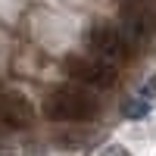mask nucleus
<instances>
[{
	"instance_id": "obj_5",
	"label": "nucleus",
	"mask_w": 156,
	"mask_h": 156,
	"mask_svg": "<svg viewBox=\"0 0 156 156\" xmlns=\"http://www.w3.org/2000/svg\"><path fill=\"white\" fill-rule=\"evenodd\" d=\"M34 122V109L31 103L19 97V94H3L0 97V128L6 131H22Z\"/></svg>"
},
{
	"instance_id": "obj_7",
	"label": "nucleus",
	"mask_w": 156,
	"mask_h": 156,
	"mask_svg": "<svg viewBox=\"0 0 156 156\" xmlns=\"http://www.w3.org/2000/svg\"><path fill=\"white\" fill-rule=\"evenodd\" d=\"M103 156H131V153H128V150H122V147H109Z\"/></svg>"
},
{
	"instance_id": "obj_3",
	"label": "nucleus",
	"mask_w": 156,
	"mask_h": 156,
	"mask_svg": "<svg viewBox=\"0 0 156 156\" xmlns=\"http://www.w3.org/2000/svg\"><path fill=\"white\" fill-rule=\"evenodd\" d=\"M62 69L75 84H81L87 90H106L119 81V69L100 62L97 56H69L62 62Z\"/></svg>"
},
{
	"instance_id": "obj_1",
	"label": "nucleus",
	"mask_w": 156,
	"mask_h": 156,
	"mask_svg": "<svg viewBox=\"0 0 156 156\" xmlns=\"http://www.w3.org/2000/svg\"><path fill=\"white\" fill-rule=\"evenodd\" d=\"M100 112V103L94 90H87L75 81H62L50 87L44 100V119L47 122H90Z\"/></svg>"
},
{
	"instance_id": "obj_6",
	"label": "nucleus",
	"mask_w": 156,
	"mask_h": 156,
	"mask_svg": "<svg viewBox=\"0 0 156 156\" xmlns=\"http://www.w3.org/2000/svg\"><path fill=\"white\" fill-rule=\"evenodd\" d=\"M156 109V75L150 78V81L144 84V87H140L137 90V94L131 97V100H128V106H125V115H128V119H147V115Z\"/></svg>"
},
{
	"instance_id": "obj_4",
	"label": "nucleus",
	"mask_w": 156,
	"mask_h": 156,
	"mask_svg": "<svg viewBox=\"0 0 156 156\" xmlns=\"http://www.w3.org/2000/svg\"><path fill=\"white\" fill-rule=\"evenodd\" d=\"M84 44L90 50V56H97L100 62H106V66H119V62H125L131 56L125 41H122V31L115 28V25H109V22L90 25L87 34H84Z\"/></svg>"
},
{
	"instance_id": "obj_2",
	"label": "nucleus",
	"mask_w": 156,
	"mask_h": 156,
	"mask_svg": "<svg viewBox=\"0 0 156 156\" xmlns=\"http://www.w3.org/2000/svg\"><path fill=\"white\" fill-rule=\"evenodd\" d=\"M119 31H122V41L128 47V53H140L153 37H156V12L150 3L144 0H131L122 12V22H119Z\"/></svg>"
}]
</instances>
